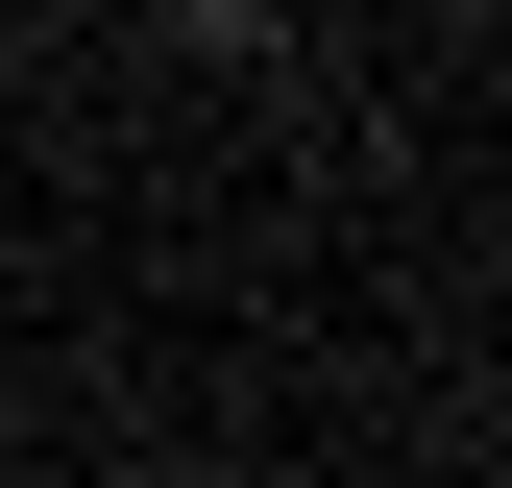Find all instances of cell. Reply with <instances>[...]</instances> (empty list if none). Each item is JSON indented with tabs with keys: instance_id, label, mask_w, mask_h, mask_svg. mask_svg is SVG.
<instances>
[{
	"instance_id": "cell-1",
	"label": "cell",
	"mask_w": 512,
	"mask_h": 488,
	"mask_svg": "<svg viewBox=\"0 0 512 488\" xmlns=\"http://www.w3.org/2000/svg\"><path fill=\"white\" fill-rule=\"evenodd\" d=\"M269 25H293V0H171V49H220V74H244Z\"/></svg>"
}]
</instances>
